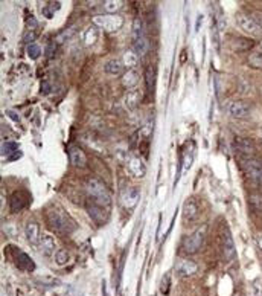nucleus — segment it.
<instances>
[{
	"label": "nucleus",
	"instance_id": "f257e3e1",
	"mask_svg": "<svg viewBox=\"0 0 262 296\" xmlns=\"http://www.w3.org/2000/svg\"><path fill=\"white\" fill-rule=\"evenodd\" d=\"M46 223L53 232H57L60 235L72 234L76 228L73 218L69 215L61 206H57V205L46 209Z\"/></svg>",
	"mask_w": 262,
	"mask_h": 296
},
{
	"label": "nucleus",
	"instance_id": "f03ea898",
	"mask_svg": "<svg viewBox=\"0 0 262 296\" xmlns=\"http://www.w3.org/2000/svg\"><path fill=\"white\" fill-rule=\"evenodd\" d=\"M86 191H87V195H89V200L92 202H96L99 205H104V206H110V194L105 188V185L98 180V179H89L87 183H86Z\"/></svg>",
	"mask_w": 262,
	"mask_h": 296
},
{
	"label": "nucleus",
	"instance_id": "7ed1b4c3",
	"mask_svg": "<svg viewBox=\"0 0 262 296\" xmlns=\"http://www.w3.org/2000/svg\"><path fill=\"white\" fill-rule=\"evenodd\" d=\"M93 23L98 27H102L104 31L116 32L122 27L123 19L120 16H116V14H113V16H95Z\"/></svg>",
	"mask_w": 262,
	"mask_h": 296
},
{
	"label": "nucleus",
	"instance_id": "20e7f679",
	"mask_svg": "<svg viewBox=\"0 0 262 296\" xmlns=\"http://www.w3.org/2000/svg\"><path fill=\"white\" fill-rule=\"evenodd\" d=\"M241 166L247 173V176L253 179L256 183H259V185H262V161H256V159L244 156L241 159Z\"/></svg>",
	"mask_w": 262,
	"mask_h": 296
},
{
	"label": "nucleus",
	"instance_id": "39448f33",
	"mask_svg": "<svg viewBox=\"0 0 262 296\" xmlns=\"http://www.w3.org/2000/svg\"><path fill=\"white\" fill-rule=\"evenodd\" d=\"M86 209H87V214L90 215V218H92L95 223H98V224L107 223V220H108V208H107V206L99 205V203L92 202V200L87 199Z\"/></svg>",
	"mask_w": 262,
	"mask_h": 296
},
{
	"label": "nucleus",
	"instance_id": "423d86ee",
	"mask_svg": "<svg viewBox=\"0 0 262 296\" xmlns=\"http://www.w3.org/2000/svg\"><path fill=\"white\" fill-rule=\"evenodd\" d=\"M237 22L239 25V27L250 35H255V37H259L262 34V27L259 26V23L255 20V17H250V16H245V14H238L237 16Z\"/></svg>",
	"mask_w": 262,
	"mask_h": 296
},
{
	"label": "nucleus",
	"instance_id": "0eeeda50",
	"mask_svg": "<svg viewBox=\"0 0 262 296\" xmlns=\"http://www.w3.org/2000/svg\"><path fill=\"white\" fill-rule=\"evenodd\" d=\"M203 242H204V231L201 229H198V231H195L194 234H191V235H188L186 238H185V242H183V250L186 252V253H195V252H198L200 249H201V246H203Z\"/></svg>",
	"mask_w": 262,
	"mask_h": 296
},
{
	"label": "nucleus",
	"instance_id": "6e6552de",
	"mask_svg": "<svg viewBox=\"0 0 262 296\" xmlns=\"http://www.w3.org/2000/svg\"><path fill=\"white\" fill-rule=\"evenodd\" d=\"M227 111L232 118L244 119L250 115V107L242 101H232L227 104Z\"/></svg>",
	"mask_w": 262,
	"mask_h": 296
},
{
	"label": "nucleus",
	"instance_id": "1a4fd4ad",
	"mask_svg": "<svg viewBox=\"0 0 262 296\" xmlns=\"http://www.w3.org/2000/svg\"><path fill=\"white\" fill-rule=\"evenodd\" d=\"M27 203H29V195H27L24 191L12 192L11 199H9V206H11L12 213H20L23 208H26Z\"/></svg>",
	"mask_w": 262,
	"mask_h": 296
},
{
	"label": "nucleus",
	"instance_id": "9d476101",
	"mask_svg": "<svg viewBox=\"0 0 262 296\" xmlns=\"http://www.w3.org/2000/svg\"><path fill=\"white\" fill-rule=\"evenodd\" d=\"M137 202H139V191H137L136 188L133 187H128L122 191L120 194V203L123 208L127 209H131L137 205Z\"/></svg>",
	"mask_w": 262,
	"mask_h": 296
},
{
	"label": "nucleus",
	"instance_id": "9b49d317",
	"mask_svg": "<svg viewBox=\"0 0 262 296\" xmlns=\"http://www.w3.org/2000/svg\"><path fill=\"white\" fill-rule=\"evenodd\" d=\"M38 249L45 257H52L53 252L57 250V242H55V238L52 235L43 234V235H41V238H40Z\"/></svg>",
	"mask_w": 262,
	"mask_h": 296
},
{
	"label": "nucleus",
	"instance_id": "f8f14e48",
	"mask_svg": "<svg viewBox=\"0 0 262 296\" xmlns=\"http://www.w3.org/2000/svg\"><path fill=\"white\" fill-rule=\"evenodd\" d=\"M223 253H224V258L227 261H232L233 258H235V243H233V238L230 235V231L229 228L226 226L224 231H223Z\"/></svg>",
	"mask_w": 262,
	"mask_h": 296
},
{
	"label": "nucleus",
	"instance_id": "ddd939ff",
	"mask_svg": "<svg viewBox=\"0 0 262 296\" xmlns=\"http://www.w3.org/2000/svg\"><path fill=\"white\" fill-rule=\"evenodd\" d=\"M69 159H71L72 165L76 166V168H84L87 165L86 154L79 147H71V148H69Z\"/></svg>",
	"mask_w": 262,
	"mask_h": 296
},
{
	"label": "nucleus",
	"instance_id": "4468645a",
	"mask_svg": "<svg viewBox=\"0 0 262 296\" xmlns=\"http://www.w3.org/2000/svg\"><path fill=\"white\" fill-rule=\"evenodd\" d=\"M16 252V266L19 267L20 270H24V272H32L35 269V264L34 261L31 260V257H27L24 252L22 250H14Z\"/></svg>",
	"mask_w": 262,
	"mask_h": 296
},
{
	"label": "nucleus",
	"instance_id": "2eb2a0df",
	"mask_svg": "<svg viewBox=\"0 0 262 296\" xmlns=\"http://www.w3.org/2000/svg\"><path fill=\"white\" fill-rule=\"evenodd\" d=\"M128 170L136 176V177H143L145 176V173H146V165H145V162L141 159V158H137V156H131V158H128Z\"/></svg>",
	"mask_w": 262,
	"mask_h": 296
},
{
	"label": "nucleus",
	"instance_id": "dca6fc26",
	"mask_svg": "<svg viewBox=\"0 0 262 296\" xmlns=\"http://www.w3.org/2000/svg\"><path fill=\"white\" fill-rule=\"evenodd\" d=\"M197 269H198V266L194 261H191V260H180L175 266V272L178 275H182V276L194 275L197 272Z\"/></svg>",
	"mask_w": 262,
	"mask_h": 296
},
{
	"label": "nucleus",
	"instance_id": "f3484780",
	"mask_svg": "<svg viewBox=\"0 0 262 296\" xmlns=\"http://www.w3.org/2000/svg\"><path fill=\"white\" fill-rule=\"evenodd\" d=\"M24 235L27 238V242L32 243V244H38L40 243V226L37 221H27L26 223V228H24Z\"/></svg>",
	"mask_w": 262,
	"mask_h": 296
},
{
	"label": "nucleus",
	"instance_id": "a211bd4d",
	"mask_svg": "<svg viewBox=\"0 0 262 296\" xmlns=\"http://www.w3.org/2000/svg\"><path fill=\"white\" fill-rule=\"evenodd\" d=\"M233 145H235V148L242 153L245 158H250L252 154L255 153V145L252 140L249 139H244V137H235V140H233Z\"/></svg>",
	"mask_w": 262,
	"mask_h": 296
},
{
	"label": "nucleus",
	"instance_id": "6ab92c4d",
	"mask_svg": "<svg viewBox=\"0 0 262 296\" xmlns=\"http://www.w3.org/2000/svg\"><path fill=\"white\" fill-rule=\"evenodd\" d=\"M141 100H142V92L137 89V87H134V89H131V90L127 93V96H125V106H127L130 110H134L137 106H139Z\"/></svg>",
	"mask_w": 262,
	"mask_h": 296
},
{
	"label": "nucleus",
	"instance_id": "aec40b11",
	"mask_svg": "<svg viewBox=\"0 0 262 296\" xmlns=\"http://www.w3.org/2000/svg\"><path fill=\"white\" fill-rule=\"evenodd\" d=\"M2 154L6 161H14L20 156V153H17V145L11 142H6L2 145Z\"/></svg>",
	"mask_w": 262,
	"mask_h": 296
},
{
	"label": "nucleus",
	"instance_id": "412c9836",
	"mask_svg": "<svg viewBox=\"0 0 262 296\" xmlns=\"http://www.w3.org/2000/svg\"><path fill=\"white\" fill-rule=\"evenodd\" d=\"M104 70H105V74H108V75H120L122 74V70H123V64L119 61V60H110V61H107V64L104 66Z\"/></svg>",
	"mask_w": 262,
	"mask_h": 296
},
{
	"label": "nucleus",
	"instance_id": "4be33fe9",
	"mask_svg": "<svg viewBox=\"0 0 262 296\" xmlns=\"http://www.w3.org/2000/svg\"><path fill=\"white\" fill-rule=\"evenodd\" d=\"M137 63H139V55H137L134 51H128V52L123 54V57H122V64L125 66V67L133 69V67L137 66Z\"/></svg>",
	"mask_w": 262,
	"mask_h": 296
},
{
	"label": "nucleus",
	"instance_id": "5701e85b",
	"mask_svg": "<svg viewBox=\"0 0 262 296\" xmlns=\"http://www.w3.org/2000/svg\"><path fill=\"white\" fill-rule=\"evenodd\" d=\"M137 81H139V77H137V74L134 72V70H128V72L122 77V84L130 90L136 87Z\"/></svg>",
	"mask_w": 262,
	"mask_h": 296
},
{
	"label": "nucleus",
	"instance_id": "b1692460",
	"mask_svg": "<svg viewBox=\"0 0 262 296\" xmlns=\"http://www.w3.org/2000/svg\"><path fill=\"white\" fill-rule=\"evenodd\" d=\"M145 81H146V87L149 92L154 90V86H156V69L154 66H148L146 70H145Z\"/></svg>",
	"mask_w": 262,
	"mask_h": 296
},
{
	"label": "nucleus",
	"instance_id": "393cba45",
	"mask_svg": "<svg viewBox=\"0 0 262 296\" xmlns=\"http://www.w3.org/2000/svg\"><path fill=\"white\" fill-rule=\"evenodd\" d=\"M149 49V43L145 35L139 37L137 40H134V52L139 54V55H145Z\"/></svg>",
	"mask_w": 262,
	"mask_h": 296
},
{
	"label": "nucleus",
	"instance_id": "a878e982",
	"mask_svg": "<svg viewBox=\"0 0 262 296\" xmlns=\"http://www.w3.org/2000/svg\"><path fill=\"white\" fill-rule=\"evenodd\" d=\"M249 202L253 211L256 213H262V195L259 192H252L249 197Z\"/></svg>",
	"mask_w": 262,
	"mask_h": 296
},
{
	"label": "nucleus",
	"instance_id": "bb28decb",
	"mask_svg": "<svg viewBox=\"0 0 262 296\" xmlns=\"http://www.w3.org/2000/svg\"><path fill=\"white\" fill-rule=\"evenodd\" d=\"M198 213V205L194 200H188L185 203V217L186 218H194Z\"/></svg>",
	"mask_w": 262,
	"mask_h": 296
},
{
	"label": "nucleus",
	"instance_id": "cd10ccee",
	"mask_svg": "<svg viewBox=\"0 0 262 296\" xmlns=\"http://www.w3.org/2000/svg\"><path fill=\"white\" fill-rule=\"evenodd\" d=\"M96 40H98V31L95 29V27H89L84 32V45L86 46H92L96 43Z\"/></svg>",
	"mask_w": 262,
	"mask_h": 296
},
{
	"label": "nucleus",
	"instance_id": "c85d7f7f",
	"mask_svg": "<svg viewBox=\"0 0 262 296\" xmlns=\"http://www.w3.org/2000/svg\"><path fill=\"white\" fill-rule=\"evenodd\" d=\"M55 261H57L58 266H66L69 261H71V253L66 249H60L57 253H55Z\"/></svg>",
	"mask_w": 262,
	"mask_h": 296
},
{
	"label": "nucleus",
	"instance_id": "c756f323",
	"mask_svg": "<svg viewBox=\"0 0 262 296\" xmlns=\"http://www.w3.org/2000/svg\"><path fill=\"white\" fill-rule=\"evenodd\" d=\"M122 5H123V2H120V0H107V2H104V8L110 14H115L116 11H119L122 8Z\"/></svg>",
	"mask_w": 262,
	"mask_h": 296
},
{
	"label": "nucleus",
	"instance_id": "7c9ffc66",
	"mask_svg": "<svg viewBox=\"0 0 262 296\" xmlns=\"http://www.w3.org/2000/svg\"><path fill=\"white\" fill-rule=\"evenodd\" d=\"M249 64L255 69L262 70V52H253L249 55Z\"/></svg>",
	"mask_w": 262,
	"mask_h": 296
},
{
	"label": "nucleus",
	"instance_id": "2f4dec72",
	"mask_svg": "<svg viewBox=\"0 0 262 296\" xmlns=\"http://www.w3.org/2000/svg\"><path fill=\"white\" fill-rule=\"evenodd\" d=\"M27 55H29V58H32V60L38 58L41 55V48L35 43H29L27 45Z\"/></svg>",
	"mask_w": 262,
	"mask_h": 296
},
{
	"label": "nucleus",
	"instance_id": "473e14b6",
	"mask_svg": "<svg viewBox=\"0 0 262 296\" xmlns=\"http://www.w3.org/2000/svg\"><path fill=\"white\" fill-rule=\"evenodd\" d=\"M142 22L139 19H136L134 23H133V38L137 40L139 37H142Z\"/></svg>",
	"mask_w": 262,
	"mask_h": 296
},
{
	"label": "nucleus",
	"instance_id": "72a5a7b5",
	"mask_svg": "<svg viewBox=\"0 0 262 296\" xmlns=\"http://www.w3.org/2000/svg\"><path fill=\"white\" fill-rule=\"evenodd\" d=\"M252 296H262V281L259 278L252 283Z\"/></svg>",
	"mask_w": 262,
	"mask_h": 296
},
{
	"label": "nucleus",
	"instance_id": "f704fd0d",
	"mask_svg": "<svg viewBox=\"0 0 262 296\" xmlns=\"http://www.w3.org/2000/svg\"><path fill=\"white\" fill-rule=\"evenodd\" d=\"M191 165H192V151L189 154L185 153V156H183V170H189Z\"/></svg>",
	"mask_w": 262,
	"mask_h": 296
},
{
	"label": "nucleus",
	"instance_id": "c9c22d12",
	"mask_svg": "<svg viewBox=\"0 0 262 296\" xmlns=\"http://www.w3.org/2000/svg\"><path fill=\"white\" fill-rule=\"evenodd\" d=\"M255 20L259 23V26L262 27V14H255Z\"/></svg>",
	"mask_w": 262,
	"mask_h": 296
},
{
	"label": "nucleus",
	"instance_id": "e433bc0d",
	"mask_svg": "<svg viewBox=\"0 0 262 296\" xmlns=\"http://www.w3.org/2000/svg\"><path fill=\"white\" fill-rule=\"evenodd\" d=\"M258 246H259V249L262 250V235L258 237Z\"/></svg>",
	"mask_w": 262,
	"mask_h": 296
},
{
	"label": "nucleus",
	"instance_id": "4c0bfd02",
	"mask_svg": "<svg viewBox=\"0 0 262 296\" xmlns=\"http://www.w3.org/2000/svg\"><path fill=\"white\" fill-rule=\"evenodd\" d=\"M261 133H262V132H261Z\"/></svg>",
	"mask_w": 262,
	"mask_h": 296
}]
</instances>
